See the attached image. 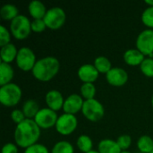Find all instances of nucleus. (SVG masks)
Returning <instances> with one entry per match:
<instances>
[{"label": "nucleus", "mask_w": 153, "mask_h": 153, "mask_svg": "<svg viewBox=\"0 0 153 153\" xmlns=\"http://www.w3.org/2000/svg\"><path fill=\"white\" fill-rule=\"evenodd\" d=\"M81 95L82 97L84 99V100H91V99H95V95H96V87L94 85V83H90V82H84L82 84L81 89Z\"/></svg>", "instance_id": "nucleus-25"}, {"label": "nucleus", "mask_w": 153, "mask_h": 153, "mask_svg": "<svg viewBox=\"0 0 153 153\" xmlns=\"http://www.w3.org/2000/svg\"><path fill=\"white\" fill-rule=\"evenodd\" d=\"M28 11L33 19H43L48 10L41 1L32 0L28 5Z\"/></svg>", "instance_id": "nucleus-16"}, {"label": "nucleus", "mask_w": 153, "mask_h": 153, "mask_svg": "<svg viewBox=\"0 0 153 153\" xmlns=\"http://www.w3.org/2000/svg\"><path fill=\"white\" fill-rule=\"evenodd\" d=\"M93 65L100 74H107L112 69V64H111L110 60L104 56H97L94 60Z\"/></svg>", "instance_id": "nucleus-22"}, {"label": "nucleus", "mask_w": 153, "mask_h": 153, "mask_svg": "<svg viewBox=\"0 0 153 153\" xmlns=\"http://www.w3.org/2000/svg\"><path fill=\"white\" fill-rule=\"evenodd\" d=\"M15 62L17 66L21 70L24 72L32 71L37 62L36 55L31 48L28 47H22L18 49V54Z\"/></svg>", "instance_id": "nucleus-7"}, {"label": "nucleus", "mask_w": 153, "mask_h": 153, "mask_svg": "<svg viewBox=\"0 0 153 153\" xmlns=\"http://www.w3.org/2000/svg\"><path fill=\"white\" fill-rule=\"evenodd\" d=\"M144 59L145 56L137 48H130L124 53V61L131 66H140Z\"/></svg>", "instance_id": "nucleus-15"}, {"label": "nucleus", "mask_w": 153, "mask_h": 153, "mask_svg": "<svg viewBox=\"0 0 153 153\" xmlns=\"http://www.w3.org/2000/svg\"><path fill=\"white\" fill-rule=\"evenodd\" d=\"M152 108H153V95H152Z\"/></svg>", "instance_id": "nucleus-38"}, {"label": "nucleus", "mask_w": 153, "mask_h": 153, "mask_svg": "<svg viewBox=\"0 0 153 153\" xmlns=\"http://www.w3.org/2000/svg\"><path fill=\"white\" fill-rule=\"evenodd\" d=\"M18 54V49L14 44L9 43L4 47H1L0 50V56L1 62L10 64L13 61L16 60V56Z\"/></svg>", "instance_id": "nucleus-17"}, {"label": "nucleus", "mask_w": 153, "mask_h": 153, "mask_svg": "<svg viewBox=\"0 0 153 153\" xmlns=\"http://www.w3.org/2000/svg\"><path fill=\"white\" fill-rule=\"evenodd\" d=\"M137 153H143V152H138Z\"/></svg>", "instance_id": "nucleus-39"}, {"label": "nucleus", "mask_w": 153, "mask_h": 153, "mask_svg": "<svg viewBox=\"0 0 153 153\" xmlns=\"http://www.w3.org/2000/svg\"><path fill=\"white\" fill-rule=\"evenodd\" d=\"M77 74L79 79L84 83V82H90L93 83L99 77L100 73L94 66V65L91 64H84L81 65L77 71Z\"/></svg>", "instance_id": "nucleus-13"}, {"label": "nucleus", "mask_w": 153, "mask_h": 153, "mask_svg": "<svg viewBox=\"0 0 153 153\" xmlns=\"http://www.w3.org/2000/svg\"><path fill=\"white\" fill-rule=\"evenodd\" d=\"M22 91L21 87L13 82L1 86L0 102L5 107H14L22 100Z\"/></svg>", "instance_id": "nucleus-3"}, {"label": "nucleus", "mask_w": 153, "mask_h": 153, "mask_svg": "<svg viewBox=\"0 0 153 153\" xmlns=\"http://www.w3.org/2000/svg\"><path fill=\"white\" fill-rule=\"evenodd\" d=\"M19 15V10L15 4H4L0 8V16L5 21H13Z\"/></svg>", "instance_id": "nucleus-21"}, {"label": "nucleus", "mask_w": 153, "mask_h": 153, "mask_svg": "<svg viewBox=\"0 0 153 153\" xmlns=\"http://www.w3.org/2000/svg\"><path fill=\"white\" fill-rule=\"evenodd\" d=\"M47 25L43 19H33L31 21V30L34 32H42L46 30Z\"/></svg>", "instance_id": "nucleus-32"}, {"label": "nucleus", "mask_w": 153, "mask_h": 153, "mask_svg": "<svg viewBox=\"0 0 153 153\" xmlns=\"http://www.w3.org/2000/svg\"><path fill=\"white\" fill-rule=\"evenodd\" d=\"M14 76V71L10 64L1 62L0 64V85L4 86L5 84L11 83Z\"/></svg>", "instance_id": "nucleus-19"}, {"label": "nucleus", "mask_w": 153, "mask_h": 153, "mask_svg": "<svg viewBox=\"0 0 153 153\" xmlns=\"http://www.w3.org/2000/svg\"><path fill=\"white\" fill-rule=\"evenodd\" d=\"M98 152L100 153H121L122 150L117 141L111 139H103L98 144Z\"/></svg>", "instance_id": "nucleus-18"}, {"label": "nucleus", "mask_w": 153, "mask_h": 153, "mask_svg": "<svg viewBox=\"0 0 153 153\" xmlns=\"http://www.w3.org/2000/svg\"><path fill=\"white\" fill-rule=\"evenodd\" d=\"M51 153H74V146L67 141H59L53 146Z\"/></svg>", "instance_id": "nucleus-26"}, {"label": "nucleus", "mask_w": 153, "mask_h": 153, "mask_svg": "<svg viewBox=\"0 0 153 153\" xmlns=\"http://www.w3.org/2000/svg\"><path fill=\"white\" fill-rule=\"evenodd\" d=\"M39 103L33 100V99H30L27 100L23 105H22V112L25 115V117L28 119H34L36 115L38 114V112L39 111Z\"/></svg>", "instance_id": "nucleus-20"}, {"label": "nucleus", "mask_w": 153, "mask_h": 153, "mask_svg": "<svg viewBox=\"0 0 153 153\" xmlns=\"http://www.w3.org/2000/svg\"><path fill=\"white\" fill-rule=\"evenodd\" d=\"M40 128L34 119L26 118L24 121L16 126L13 133L14 142L17 146L28 148L38 143L40 136Z\"/></svg>", "instance_id": "nucleus-1"}, {"label": "nucleus", "mask_w": 153, "mask_h": 153, "mask_svg": "<svg viewBox=\"0 0 153 153\" xmlns=\"http://www.w3.org/2000/svg\"><path fill=\"white\" fill-rule=\"evenodd\" d=\"M82 113L89 121L98 122L105 115V108L103 105L96 99L84 100Z\"/></svg>", "instance_id": "nucleus-5"}, {"label": "nucleus", "mask_w": 153, "mask_h": 153, "mask_svg": "<svg viewBox=\"0 0 153 153\" xmlns=\"http://www.w3.org/2000/svg\"><path fill=\"white\" fill-rule=\"evenodd\" d=\"M88 153H100L98 151H95V150H92V151H91L90 152H88Z\"/></svg>", "instance_id": "nucleus-36"}, {"label": "nucleus", "mask_w": 153, "mask_h": 153, "mask_svg": "<svg viewBox=\"0 0 153 153\" xmlns=\"http://www.w3.org/2000/svg\"><path fill=\"white\" fill-rule=\"evenodd\" d=\"M10 31L16 39H25L32 31L31 21L26 15L19 14L10 22Z\"/></svg>", "instance_id": "nucleus-4"}, {"label": "nucleus", "mask_w": 153, "mask_h": 153, "mask_svg": "<svg viewBox=\"0 0 153 153\" xmlns=\"http://www.w3.org/2000/svg\"><path fill=\"white\" fill-rule=\"evenodd\" d=\"M117 143L119 145L122 152L127 151L132 145V138L129 134H122L117 138Z\"/></svg>", "instance_id": "nucleus-30"}, {"label": "nucleus", "mask_w": 153, "mask_h": 153, "mask_svg": "<svg viewBox=\"0 0 153 153\" xmlns=\"http://www.w3.org/2000/svg\"><path fill=\"white\" fill-rule=\"evenodd\" d=\"M24 153H49V151L45 145L37 143L26 148L24 151Z\"/></svg>", "instance_id": "nucleus-31"}, {"label": "nucleus", "mask_w": 153, "mask_h": 153, "mask_svg": "<svg viewBox=\"0 0 153 153\" xmlns=\"http://www.w3.org/2000/svg\"><path fill=\"white\" fill-rule=\"evenodd\" d=\"M141 19L145 26L153 30V6H148L143 12Z\"/></svg>", "instance_id": "nucleus-28"}, {"label": "nucleus", "mask_w": 153, "mask_h": 153, "mask_svg": "<svg viewBox=\"0 0 153 153\" xmlns=\"http://www.w3.org/2000/svg\"><path fill=\"white\" fill-rule=\"evenodd\" d=\"M136 48L145 56H153V30L146 29L139 33L136 38Z\"/></svg>", "instance_id": "nucleus-9"}, {"label": "nucleus", "mask_w": 153, "mask_h": 153, "mask_svg": "<svg viewBox=\"0 0 153 153\" xmlns=\"http://www.w3.org/2000/svg\"><path fill=\"white\" fill-rule=\"evenodd\" d=\"M57 119L58 117L56 111L50 109L49 108H43L39 109L34 118V121L40 129H48L56 126Z\"/></svg>", "instance_id": "nucleus-10"}, {"label": "nucleus", "mask_w": 153, "mask_h": 153, "mask_svg": "<svg viewBox=\"0 0 153 153\" xmlns=\"http://www.w3.org/2000/svg\"><path fill=\"white\" fill-rule=\"evenodd\" d=\"M121 153H132V152H128V151H123Z\"/></svg>", "instance_id": "nucleus-37"}, {"label": "nucleus", "mask_w": 153, "mask_h": 153, "mask_svg": "<svg viewBox=\"0 0 153 153\" xmlns=\"http://www.w3.org/2000/svg\"><path fill=\"white\" fill-rule=\"evenodd\" d=\"M43 20L47 25V28L56 30L60 29L65 24L66 20V14L62 7L54 6L47 11Z\"/></svg>", "instance_id": "nucleus-6"}, {"label": "nucleus", "mask_w": 153, "mask_h": 153, "mask_svg": "<svg viewBox=\"0 0 153 153\" xmlns=\"http://www.w3.org/2000/svg\"><path fill=\"white\" fill-rule=\"evenodd\" d=\"M137 148L143 153H151L153 151V139L149 135H142L137 141Z\"/></svg>", "instance_id": "nucleus-23"}, {"label": "nucleus", "mask_w": 153, "mask_h": 153, "mask_svg": "<svg viewBox=\"0 0 153 153\" xmlns=\"http://www.w3.org/2000/svg\"><path fill=\"white\" fill-rule=\"evenodd\" d=\"M127 72L121 67H112V69L106 74L107 82L115 87L124 86L128 81Z\"/></svg>", "instance_id": "nucleus-11"}, {"label": "nucleus", "mask_w": 153, "mask_h": 153, "mask_svg": "<svg viewBox=\"0 0 153 153\" xmlns=\"http://www.w3.org/2000/svg\"><path fill=\"white\" fill-rule=\"evenodd\" d=\"M151 153H153V151H152V152H151Z\"/></svg>", "instance_id": "nucleus-40"}, {"label": "nucleus", "mask_w": 153, "mask_h": 153, "mask_svg": "<svg viewBox=\"0 0 153 153\" xmlns=\"http://www.w3.org/2000/svg\"><path fill=\"white\" fill-rule=\"evenodd\" d=\"M76 144L78 149L83 153L90 152L91 151H92L93 148V142L91 138L86 134L80 135L76 141Z\"/></svg>", "instance_id": "nucleus-24"}, {"label": "nucleus", "mask_w": 153, "mask_h": 153, "mask_svg": "<svg viewBox=\"0 0 153 153\" xmlns=\"http://www.w3.org/2000/svg\"><path fill=\"white\" fill-rule=\"evenodd\" d=\"M65 100V99H64L63 94L57 90H50L46 93L45 96V100L48 108L56 112L60 110L61 108L63 109Z\"/></svg>", "instance_id": "nucleus-14"}, {"label": "nucleus", "mask_w": 153, "mask_h": 153, "mask_svg": "<svg viewBox=\"0 0 153 153\" xmlns=\"http://www.w3.org/2000/svg\"><path fill=\"white\" fill-rule=\"evenodd\" d=\"M11 118H12L13 122L14 124H16V126L19 125L20 123H22V121H24L26 119L25 115L23 114L22 110V109H18V108H15V109H13L11 112Z\"/></svg>", "instance_id": "nucleus-33"}, {"label": "nucleus", "mask_w": 153, "mask_h": 153, "mask_svg": "<svg viewBox=\"0 0 153 153\" xmlns=\"http://www.w3.org/2000/svg\"><path fill=\"white\" fill-rule=\"evenodd\" d=\"M145 4H147L149 6H153V0H146Z\"/></svg>", "instance_id": "nucleus-35"}, {"label": "nucleus", "mask_w": 153, "mask_h": 153, "mask_svg": "<svg viewBox=\"0 0 153 153\" xmlns=\"http://www.w3.org/2000/svg\"><path fill=\"white\" fill-rule=\"evenodd\" d=\"M1 153H18L17 145L13 143H7L3 146Z\"/></svg>", "instance_id": "nucleus-34"}, {"label": "nucleus", "mask_w": 153, "mask_h": 153, "mask_svg": "<svg viewBox=\"0 0 153 153\" xmlns=\"http://www.w3.org/2000/svg\"><path fill=\"white\" fill-rule=\"evenodd\" d=\"M11 31L7 30V28L4 25H0V46L4 47L9 43H11Z\"/></svg>", "instance_id": "nucleus-29"}, {"label": "nucleus", "mask_w": 153, "mask_h": 153, "mask_svg": "<svg viewBox=\"0 0 153 153\" xmlns=\"http://www.w3.org/2000/svg\"><path fill=\"white\" fill-rule=\"evenodd\" d=\"M60 63L55 56H45L37 60L31 73L35 79L39 82L51 81L59 72Z\"/></svg>", "instance_id": "nucleus-2"}, {"label": "nucleus", "mask_w": 153, "mask_h": 153, "mask_svg": "<svg viewBox=\"0 0 153 153\" xmlns=\"http://www.w3.org/2000/svg\"><path fill=\"white\" fill-rule=\"evenodd\" d=\"M141 72L147 77H153V57H145L140 65Z\"/></svg>", "instance_id": "nucleus-27"}, {"label": "nucleus", "mask_w": 153, "mask_h": 153, "mask_svg": "<svg viewBox=\"0 0 153 153\" xmlns=\"http://www.w3.org/2000/svg\"><path fill=\"white\" fill-rule=\"evenodd\" d=\"M83 103H84V100L81 95L77 93H73L69 95L65 100L64 102V106H63L64 113L75 115L79 111H82Z\"/></svg>", "instance_id": "nucleus-12"}, {"label": "nucleus", "mask_w": 153, "mask_h": 153, "mask_svg": "<svg viewBox=\"0 0 153 153\" xmlns=\"http://www.w3.org/2000/svg\"><path fill=\"white\" fill-rule=\"evenodd\" d=\"M78 126V120L75 115L64 113L58 117L56 124V130L62 135H69L75 131Z\"/></svg>", "instance_id": "nucleus-8"}]
</instances>
